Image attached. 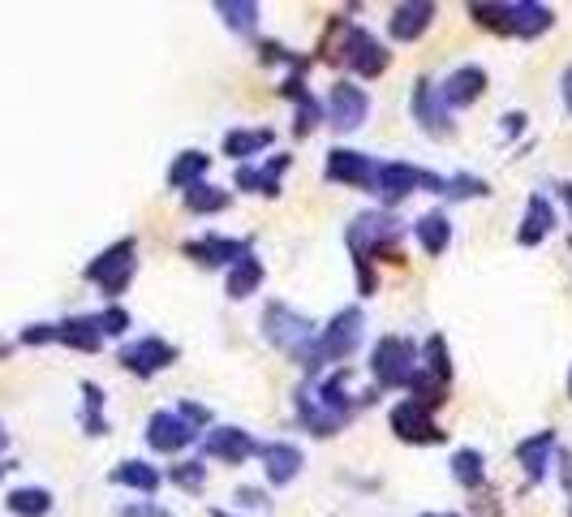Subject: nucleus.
<instances>
[{
	"instance_id": "nucleus-25",
	"label": "nucleus",
	"mask_w": 572,
	"mask_h": 517,
	"mask_svg": "<svg viewBox=\"0 0 572 517\" xmlns=\"http://www.w3.org/2000/svg\"><path fill=\"white\" fill-rule=\"evenodd\" d=\"M414 234H418V242H422L427 255L440 258L448 251V242H453V220H448V212H427V216H418Z\"/></svg>"
},
{
	"instance_id": "nucleus-45",
	"label": "nucleus",
	"mask_w": 572,
	"mask_h": 517,
	"mask_svg": "<svg viewBox=\"0 0 572 517\" xmlns=\"http://www.w3.org/2000/svg\"><path fill=\"white\" fill-rule=\"evenodd\" d=\"M564 109L572 113V70H564Z\"/></svg>"
},
{
	"instance_id": "nucleus-1",
	"label": "nucleus",
	"mask_w": 572,
	"mask_h": 517,
	"mask_svg": "<svg viewBox=\"0 0 572 517\" xmlns=\"http://www.w3.org/2000/svg\"><path fill=\"white\" fill-rule=\"evenodd\" d=\"M361 311L357 306H344L341 315L315 337V345L306 350V358H302V367H306V376H315L319 367H328V363H341L348 358L357 345H361Z\"/></svg>"
},
{
	"instance_id": "nucleus-10",
	"label": "nucleus",
	"mask_w": 572,
	"mask_h": 517,
	"mask_svg": "<svg viewBox=\"0 0 572 517\" xmlns=\"http://www.w3.org/2000/svg\"><path fill=\"white\" fill-rule=\"evenodd\" d=\"M392 431H396L401 440H409V444H444V431L435 427L431 409H427V405H418L414 396H409V401H401V405L392 409Z\"/></svg>"
},
{
	"instance_id": "nucleus-31",
	"label": "nucleus",
	"mask_w": 572,
	"mask_h": 517,
	"mask_svg": "<svg viewBox=\"0 0 572 517\" xmlns=\"http://www.w3.org/2000/svg\"><path fill=\"white\" fill-rule=\"evenodd\" d=\"M181 199H186V207H190L194 216H216V212H225V207H229V190H220V186H212V181L190 186Z\"/></svg>"
},
{
	"instance_id": "nucleus-42",
	"label": "nucleus",
	"mask_w": 572,
	"mask_h": 517,
	"mask_svg": "<svg viewBox=\"0 0 572 517\" xmlns=\"http://www.w3.org/2000/svg\"><path fill=\"white\" fill-rule=\"evenodd\" d=\"M181 418H186V423H190V427H194V423H207V418H212V414H207V409H203V405H194V401H186V405H181Z\"/></svg>"
},
{
	"instance_id": "nucleus-30",
	"label": "nucleus",
	"mask_w": 572,
	"mask_h": 517,
	"mask_svg": "<svg viewBox=\"0 0 572 517\" xmlns=\"http://www.w3.org/2000/svg\"><path fill=\"white\" fill-rule=\"evenodd\" d=\"M276 142V129H229L225 134V155L232 160H250V155H258L263 147H271Z\"/></svg>"
},
{
	"instance_id": "nucleus-14",
	"label": "nucleus",
	"mask_w": 572,
	"mask_h": 517,
	"mask_svg": "<svg viewBox=\"0 0 572 517\" xmlns=\"http://www.w3.org/2000/svg\"><path fill=\"white\" fill-rule=\"evenodd\" d=\"M258 457H263V475H267V483H276V488H289V483L302 475V466H306L302 449H297V444H284V440L258 444Z\"/></svg>"
},
{
	"instance_id": "nucleus-39",
	"label": "nucleus",
	"mask_w": 572,
	"mask_h": 517,
	"mask_svg": "<svg viewBox=\"0 0 572 517\" xmlns=\"http://www.w3.org/2000/svg\"><path fill=\"white\" fill-rule=\"evenodd\" d=\"M96 324H100V332H104V337H120V332L129 328V311L109 306V311H100V315H96Z\"/></svg>"
},
{
	"instance_id": "nucleus-24",
	"label": "nucleus",
	"mask_w": 572,
	"mask_h": 517,
	"mask_svg": "<svg viewBox=\"0 0 572 517\" xmlns=\"http://www.w3.org/2000/svg\"><path fill=\"white\" fill-rule=\"evenodd\" d=\"M551 453H556V431H538V436H530V440L517 444V462L525 466L530 479H547Z\"/></svg>"
},
{
	"instance_id": "nucleus-12",
	"label": "nucleus",
	"mask_w": 572,
	"mask_h": 517,
	"mask_svg": "<svg viewBox=\"0 0 572 517\" xmlns=\"http://www.w3.org/2000/svg\"><path fill=\"white\" fill-rule=\"evenodd\" d=\"M194 436H199V431H194L181 414H173V409H160V414L147 418V444H151L155 453H181V449L194 444Z\"/></svg>"
},
{
	"instance_id": "nucleus-13",
	"label": "nucleus",
	"mask_w": 572,
	"mask_h": 517,
	"mask_svg": "<svg viewBox=\"0 0 572 517\" xmlns=\"http://www.w3.org/2000/svg\"><path fill=\"white\" fill-rule=\"evenodd\" d=\"M556 26V13L547 4H534V0H517V4H504V35H517V39H538L543 30Z\"/></svg>"
},
{
	"instance_id": "nucleus-43",
	"label": "nucleus",
	"mask_w": 572,
	"mask_h": 517,
	"mask_svg": "<svg viewBox=\"0 0 572 517\" xmlns=\"http://www.w3.org/2000/svg\"><path fill=\"white\" fill-rule=\"evenodd\" d=\"M521 129H525V113H508V117H504V134H508V138H517Z\"/></svg>"
},
{
	"instance_id": "nucleus-44",
	"label": "nucleus",
	"mask_w": 572,
	"mask_h": 517,
	"mask_svg": "<svg viewBox=\"0 0 572 517\" xmlns=\"http://www.w3.org/2000/svg\"><path fill=\"white\" fill-rule=\"evenodd\" d=\"M120 517H168V509H155V505H138V509H120Z\"/></svg>"
},
{
	"instance_id": "nucleus-28",
	"label": "nucleus",
	"mask_w": 572,
	"mask_h": 517,
	"mask_svg": "<svg viewBox=\"0 0 572 517\" xmlns=\"http://www.w3.org/2000/svg\"><path fill=\"white\" fill-rule=\"evenodd\" d=\"M109 479H113L116 488H134V492H160V470L155 466H147V462H120V466H113L109 470Z\"/></svg>"
},
{
	"instance_id": "nucleus-3",
	"label": "nucleus",
	"mask_w": 572,
	"mask_h": 517,
	"mask_svg": "<svg viewBox=\"0 0 572 517\" xmlns=\"http://www.w3.org/2000/svg\"><path fill=\"white\" fill-rule=\"evenodd\" d=\"M263 337L280 350V354H289V358H306V350L315 345V324L302 315V311H293V306H284V302H267V311H263Z\"/></svg>"
},
{
	"instance_id": "nucleus-34",
	"label": "nucleus",
	"mask_w": 572,
	"mask_h": 517,
	"mask_svg": "<svg viewBox=\"0 0 572 517\" xmlns=\"http://www.w3.org/2000/svg\"><path fill=\"white\" fill-rule=\"evenodd\" d=\"M216 13L225 17V26H232L237 35H254V22H258V4L250 0H220Z\"/></svg>"
},
{
	"instance_id": "nucleus-6",
	"label": "nucleus",
	"mask_w": 572,
	"mask_h": 517,
	"mask_svg": "<svg viewBox=\"0 0 572 517\" xmlns=\"http://www.w3.org/2000/svg\"><path fill=\"white\" fill-rule=\"evenodd\" d=\"M134 251H138V242H134V238H120V242H113V247L96 258V263H87V280H91V285H100L109 298H120V293H125V285L134 280V267H138Z\"/></svg>"
},
{
	"instance_id": "nucleus-20",
	"label": "nucleus",
	"mask_w": 572,
	"mask_h": 517,
	"mask_svg": "<svg viewBox=\"0 0 572 517\" xmlns=\"http://www.w3.org/2000/svg\"><path fill=\"white\" fill-rule=\"evenodd\" d=\"M186 255L199 258L203 267H225V263L232 267L241 255H250V242H237V238L212 234V238H203V242H186Z\"/></svg>"
},
{
	"instance_id": "nucleus-48",
	"label": "nucleus",
	"mask_w": 572,
	"mask_h": 517,
	"mask_svg": "<svg viewBox=\"0 0 572 517\" xmlns=\"http://www.w3.org/2000/svg\"><path fill=\"white\" fill-rule=\"evenodd\" d=\"M212 517H232L229 509H212Z\"/></svg>"
},
{
	"instance_id": "nucleus-47",
	"label": "nucleus",
	"mask_w": 572,
	"mask_h": 517,
	"mask_svg": "<svg viewBox=\"0 0 572 517\" xmlns=\"http://www.w3.org/2000/svg\"><path fill=\"white\" fill-rule=\"evenodd\" d=\"M9 449V431H4V423H0V453Z\"/></svg>"
},
{
	"instance_id": "nucleus-17",
	"label": "nucleus",
	"mask_w": 572,
	"mask_h": 517,
	"mask_svg": "<svg viewBox=\"0 0 572 517\" xmlns=\"http://www.w3.org/2000/svg\"><path fill=\"white\" fill-rule=\"evenodd\" d=\"M482 91H486V70L482 65H460L440 83V96H444L448 109H469L473 100H482Z\"/></svg>"
},
{
	"instance_id": "nucleus-46",
	"label": "nucleus",
	"mask_w": 572,
	"mask_h": 517,
	"mask_svg": "<svg viewBox=\"0 0 572 517\" xmlns=\"http://www.w3.org/2000/svg\"><path fill=\"white\" fill-rule=\"evenodd\" d=\"M560 199H564V207H569V216H572V181L560 186Z\"/></svg>"
},
{
	"instance_id": "nucleus-38",
	"label": "nucleus",
	"mask_w": 572,
	"mask_h": 517,
	"mask_svg": "<svg viewBox=\"0 0 572 517\" xmlns=\"http://www.w3.org/2000/svg\"><path fill=\"white\" fill-rule=\"evenodd\" d=\"M444 194L448 199H482V194H491V186L482 181V177H469V173H457V177H444Z\"/></svg>"
},
{
	"instance_id": "nucleus-7",
	"label": "nucleus",
	"mask_w": 572,
	"mask_h": 517,
	"mask_svg": "<svg viewBox=\"0 0 572 517\" xmlns=\"http://www.w3.org/2000/svg\"><path fill=\"white\" fill-rule=\"evenodd\" d=\"M341 61L357 74V78H379L383 70H387V48L370 35V30H361V26H348V35H344V48H341Z\"/></svg>"
},
{
	"instance_id": "nucleus-37",
	"label": "nucleus",
	"mask_w": 572,
	"mask_h": 517,
	"mask_svg": "<svg viewBox=\"0 0 572 517\" xmlns=\"http://www.w3.org/2000/svg\"><path fill=\"white\" fill-rule=\"evenodd\" d=\"M168 479H173L181 492H203V483H207V466H203V462H181V466L168 470Z\"/></svg>"
},
{
	"instance_id": "nucleus-32",
	"label": "nucleus",
	"mask_w": 572,
	"mask_h": 517,
	"mask_svg": "<svg viewBox=\"0 0 572 517\" xmlns=\"http://www.w3.org/2000/svg\"><path fill=\"white\" fill-rule=\"evenodd\" d=\"M4 505L17 517H48L52 514V492L48 488H17V492H9Z\"/></svg>"
},
{
	"instance_id": "nucleus-19",
	"label": "nucleus",
	"mask_w": 572,
	"mask_h": 517,
	"mask_svg": "<svg viewBox=\"0 0 572 517\" xmlns=\"http://www.w3.org/2000/svg\"><path fill=\"white\" fill-rule=\"evenodd\" d=\"M207 453L229 462V466H241L250 453H258V444L245 427H216V431H207Z\"/></svg>"
},
{
	"instance_id": "nucleus-33",
	"label": "nucleus",
	"mask_w": 572,
	"mask_h": 517,
	"mask_svg": "<svg viewBox=\"0 0 572 517\" xmlns=\"http://www.w3.org/2000/svg\"><path fill=\"white\" fill-rule=\"evenodd\" d=\"M82 427L87 436H109V418H104V388L100 384H82Z\"/></svg>"
},
{
	"instance_id": "nucleus-36",
	"label": "nucleus",
	"mask_w": 572,
	"mask_h": 517,
	"mask_svg": "<svg viewBox=\"0 0 572 517\" xmlns=\"http://www.w3.org/2000/svg\"><path fill=\"white\" fill-rule=\"evenodd\" d=\"M427 376H435L440 384L453 380V363H448V341L444 337H431L427 341Z\"/></svg>"
},
{
	"instance_id": "nucleus-8",
	"label": "nucleus",
	"mask_w": 572,
	"mask_h": 517,
	"mask_svg": "<svg viewBox=\"0 0 572 517\" xmlns=\"http://www.w3.org/2000/svg\"><path fill=\"white\" fill-rule=\"evenodd\" d=\"M116 363H120L125 371H134L138 380H151L155 371H164V367L177 363V345H168V341H160V337H142V341L120 345Z\"/></svg>"
},
{
	"instance_id": "nucleus-50",
	"label": "nucleus",
	"mask_w": 572,
	"mask_h": 517,
	"mask_svg": "<svg viewBox=\"0 0 572 517\" xmlns=\"http://www.w3.org/2000/svg\"><path fill=\"white\" fill-rule=\"evenodd\" d=\"M427 517H431V514H427Z\"/></svg>"
},
{
	"instance_id": "nucleus-18",
	"label": "nucleus",
	"mask_w": 572,
	"mask_h": 517,
	"mask_svg": "<svg viewBox=\"0 0 572 517\" xmlns=\"http://www.w3.org/2000/svg\"><path fill=\"white\" fill-rule=\"evenodd\" d=\"M435 22V4H427V0H409V4H396L392 9V39H401V43H414V39H422L427 35V26Z\"/></svg>"
},
{
	"instance_id": "nucleus-23",
	"label": "nucleus",
	"mask_w": 572,
	"mask_h": 517,
	"mask_svg": "<svg viewBox=\"0 0 572 517\" xmlns=\"http://www.w3.org/2000/svg\"><path fill=\"white\" fill-rule=\"evenodd\" d=\"M551 229H556V207H551V199L534 194V199L525 203V220H521V234H517V242H521V247H538V242H543Z\"/></svg>"
},
{
	"instance_id": "nucleus-4",
	"label": "nucleus",
	"mask_w": 572,
	"mask_h": 517,
	"mask_svg": "<svg viewBox=\"0 0 572 517\" xmlns=\"http://www.w3.org/2000/svg\"><path fill=\"white\" fill-rule=\"evenodd\" d=\"M418 371V345L409 337H383L370 350V376L379 388H409Z\"/></svg>"
},
{
	"instance_id": "nucleus-40",
	"label": "nucleus",
	"mask_w": 572,
	"mask_h": 517,
	"mask_svg": "<svg viewBox=\"0 0 572 517\" xmlns=\"http://www.w3.org/2000/svg\"><path fill=\"white\" fill-rule=\"evenodd\" d=\"M22 341H26V345H43V341H56V324H30V328L22 332Z\"/></svg>"
},
{
	"instance_id": "nucleus-27",
	"label": "nucleus",
	"mask_w": 572,
	"mask_h": 517,
	"mask_svg": "<svg viewBox=\"0 0 572 517\" xmlns=\"http://www.w3.org/2000/svg\"><path fill=\"white\" fill-rule=\"evenodd\" d=\"M207 168H212V155H203V151H181V155L173 160V168H168V186L186 194L190 186H199V181L207 177Z\"/></svg>"
},
{
	"instance_id": "nucleus-9",
	"label": "nucleus",
	"mask_w": 572,
	"mask_h": 517,
	"mask_svg": "<svg viewBox=\"0 0 572 517\" xmlns=\"http://www.w3.org/2000/svg\"><path fill=\"white\" fill-rule=\"evenodd\" d=\"M366 117H370V100H366V91L353 87V83H332L328 104H323V122H328L332 129H341V134H353Z\"/></svg>"
},
{
	"instance_id": "nucleus-21",
	"label": "nucleus",
	"mask_w": 572,
	"mask_h": 517,
	"mask_svg": "<svg viewBox=\"0 0 572 517\" xmlns=\"http://www.w3.org/2000/svg\"><path fill=\"white\" fill-rule=\"evenodd\" d=\"M56 341L78 350V354H96L104 345V332L96 324V315H74V319H61L56 324Z\"/></svg>"
},
{
	"instance_id": "nucleus-35",
	"label": "nucleus",
	"mask_w": 572,
	"mask_h": 517,
	"mask_svg": "<svg viewBox=\"0 0 572 517\" xmlns=\"http://www.w3.org/2000/svg\"><path fill=\"white\" fill-rule=\"evenodd\" d=\"M453 479L460 488H482L486 470H482V453L478 449H457L453 453Z\"/></svg>"
},
{
	"instance_id": "nucleus-29",
	"label": "nucleus",
	"mask_w": 572,
	"mask_h": 517,
	"mask_svg": "<svg viewBox=\"0 0 572 517\" xmlns=\"http://www.w3.org/2000/svg\"><path fill=\"white\" fill-rule=\"evenodd\" d=\"M284 96L302 104V113H297V122H293V134H297V138H306L310 129L323 122V104H315V96L306 91V83H302V78H289V83H284Z\"/></svg>"
},
{
	"instance_id": "nucleus-15",
	"label": "nucleus",
	"mask_w": 572,
	"mask_h": 517,
	"mask_svg": "<svg viewBox=\"0 0 572 517\" xmlns=\"http://www.w3.org/2000/svg\"><path fill=\"white\" fill-rule=\"evenodd\" d=\"M323 173H328V181H344V186H370V181H374V160H370L366 151L336 147V151H328Z\"/></svg>"
},
{
	"instance_id": "nucleus-49",
	"label": "nucleus",
	"mask_w": 572,
	"mask_h": 517,
	"mask_svg": "<svg viewBox=\"0 0 572 517\" xmlns=\"http://www.w3.org/2000/svg\"><path fill=\"white\" fill-rule=\"evenodd\" d=\"M569 396H572V371H569Z\"/></svg>"
},
{
	"instance_id": "nucleus-5",
	"label": "nucleus",
	"mask_w": 572,
	"mask_h": 517,
	"mask_svg": "<svg viewBox=\"0 0 572 517\" xmlns=\"http://www.w3.org/2000/svg\"><path fill=\"white\" fill-rule=\"evenodd\" d=\"M418 186H427V190H440L444 194V177H435V173H422V168H414V164H374V181H370V190L383 199V203H405Z\"/></svg>"
},
{
	"instance_id": "nucleus-16",
	"label": "nucleus",
	"mask_w": 572,
	"mask_h": 517,
	"mask_svg": "<svg viewBox=\"0 0 572 517\" xmlns=\"http://www.w3.org/2000/svg\"><path fill=\"white\" fill-rule=\"evenodd\" d=\"M293 405H297V418H302V427H306L310 436H336L344 423H348V414L332 409V405H323L310 388H302V392L293 396Z\"/></svg>"
},
{
	"instance_id": "nucleus-2",
	"label": "nucleus",
	"mask_w": 572,
	"mask_h": 517,
	"mask_svg": "<svg viewBox=\"0 0 572 517\" xmlns=\"http://www.w3.org/2000/svg\"><path fill=\"white\" fill-rule=\"evenodd\" d=\"M401 234H405V225H401L392 212H361V216L348 225L344 242H348L353 258L392 255V247L401 242ZM401 258L405 255H392V263H401Z\"/></svg>"
},
{
	"instance_id": "nucleus-41",
	"label": "nucleus",
	"mask_w": 572,
	"mask_h": 517,
	"mask_svg": "<svg viewBox=\"0 0 572 517\" xmlns=\"http://www.w3.org/2000/svg\"><path fill=\"white\" fill-rule=\"evenodd\" d=\"M237 501H241L245 509H263V505H267V496H263L258 488H241V492H237Z\"/></svg>"
},
{
	"instance_id": "nucleus-11",
	"label": "nucleus",
	"mask_w": 572,
	"mask_h": 517,
	"mask_svg": "<svg viewBox=\"0 0 572 517\" xmlns=\"http://www.w3.org/2000/svg\"><path fill=\"white\" fill-rule=\"evenodd\" d=\"M414 117H418V126L427 129L431 138H453V129H457L448 104H444V96H440V87L431 78H422L414 87Z\"/></svg>"
},
{
	"instance_id": "nucleus-22",
	"label": "nucleus",
	"mask_w": 572,
	"mask_h": 517,
	"mask_svg": "<svg viewBox=\"0 0 572 517\" xmlns=\"http://www.w3.org/2000/svg\"><path fill=\"white\" fill-rule=\"evenodd\" d=\"M289 168V155H276L267 168H254V164H241L237 168V190H250V194H267V199H276L280 194V173Z\"/></svg>"
},
{
	"instance_id": "nucleus-26",
	"label": "nucleus",
	"mask_w": 572,
	"mask_h": 517,
	"mask_svg": "<svg viewBox=\"0 0 572 517\" xmlns=\"http://www.w3.org/2000/svg\"><path fill=\"white\" fill-rule=\"evenodd\" d=\"M258 285H263V258H258V255H241V258H237V263L229 267L225 293H229L232 302H241V298L258 293Z\"/></svg>"
}]
</instances>
